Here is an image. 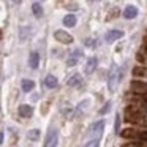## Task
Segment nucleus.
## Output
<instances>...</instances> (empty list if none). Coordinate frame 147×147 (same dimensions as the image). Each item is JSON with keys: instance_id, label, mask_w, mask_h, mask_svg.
Here are the masks:
<instances>
[{"instance_id": "5701e85b", "label": "nucleus", "mask_w": 147, "mask_h": 147, "mask_svg": "<svg viewBox=\"0 0 147 147\" xmlns=\"http://www.w3.org/2000/svg\"><path fill=\"white\" fill-rule=\"evenodd\" d=\"M122 147H144V146L139 144V142H127V144H123Z\"/></svg>"}, {"instance_id": "2eb2a0df", "label": "nucleus", "mask_w": 147, "mask_h": 147, "mask_svg": "<svg viewBox=\"0 0 147 147\" xmlns=\"http://www.w3.org/2000/svg\"><path fill=\"white\" fill-rule=\"evenodd\" d=\"M81 81H82V78H81V74H73V76L68 79V86L70 87H76V86H79L81 84Z\"/></svg>"}, {"instance_id": "7ed1b4c3", "label": "nucleus", "mask_w": 147, "mask_h": 147, "mask_svg": "<svg viewBox=\"0 0 147 147\" xmlns=\"http://www.w3.org/2000/svg\"><path fill=\"white\" fill-rule=\"evenodd\" d=\"M54 38L57 40V41L63 43V45H70V43L73 41V36H71L68 32H65V30H55Z\"/></svg>"}, {"instance_id": "9b49d317", "label": "nucleus", "mask_w": 147, "mask_h": 147, "mask_svg": "<svg viewBox=\"0 0 147 147\" xmlns=\"http://www.w3.org/2000/svg\"><path fill=\"white\" fill-rule=\"evenodd\" d=\"M96 59L95 57H90L89 60H87V63H86V68H84V71H86L87 74H90V73H93L95 71V68H96Z\"/></svg>"}, {"instance_id": "423d86ee", "label": "nucleus", "mask_w": 147, "mask_h": 147, "mask_svg": "<svg viewBox=\"0 0 147 147\" xmlns=\"http://www.w3.org/2000/svg\"><path fill=\"white\" fill-rule=\"evenodd\" d=\"M103 128H105V122L103 120L96 122V123H93L92 128H90V134H92L95 139H98V138L101 136V133H103Z\"/></svg>"}, {"instance_id": "4be33fe9", "label": "nucleus", "mask_w": 147, "mask_h": 147, "mask_svg": "<svg viewBox=\"0 0 147 147\" xmlns=\"http://www.w3.org/2000/svg\"><path fill=\"white\" fill-rule=\"evenodd\" d=\"M109 109H111V103H106V105L103 106L101 109H100V114H106V112H108Z\"/></svg>"}, {"instance_id": "f3484780", "label": "nucleus", "mask_w": 147, "mask_h": 147, "mask_svg": "<svg viewBox=\"0 0 147 147\" xmlns=\"http://www.w3.org/2000/svg\"><path fill=\"white\" fill-rule=\"evenodd\" d=\"M21 86H22L24 92H30V90H33V87H35V82H33V81H30V79H24Z\"/></svg>"}, {"instance_id": "6ab92c4d", "label": "nucleus", "mask_w": 147, "mask_h": 147, "mask_svg": "<svg viewBox=\"0 0 147 147\" xmlns=\"http://www.w3.org/2000/svg\"><path fill=\"white\" fill-rule=\"evenodd\" d=\"M79 54H81V51H76L70 59H68V60H67V65H68V67H74V65H76V62H78V60H76V57H78Z\"/></svg>"}, {"instance_id": "c756f323", "label": "nucleus", "mask_w": 147, "mask_h": 147, "mask_svg": "<svg viewBox=\"0 0 147 147\" xmlns=\"http://www.w3.org/2000/svg\"><path fill=\"white\" fill-rule=\"evenodd\" d=\"M0 40H2V30H0Z\"/></svg>"}, {"instance_id": "412c9836", "label": "nucleus", "mask_w": 147, "mask_h": 147, "mask_svg": "<svg viewBox=\"0 0 147 147\" xmlns=\"http://www.w3.org/2000/svg\"><path fill=\"white\" fill-rule=\"evenodd\" d=\"M84 147H100V139H92L86 144Z\"/></svg>"}, {"instance_id": "7c9ffc66", "label": "nucleus", "mask_w": 147, "mask_h": 147, "mask_svg": "<svg viewBox=\"0 0 147 147\" xmlns=\"http://www.w3.org/2000/svg\"><path fill=\"white\" fill-rule=\"evenodd\" d=\"M92 2H95V0H92Z\"/></svg>"}, {"instance_id": "cd10ccee", "label": "nucleus", "mask_w": 147, "mask_h": 147, "mask_svg": "<svg viewBox=\"0 0 147 147\" xmlns=\"http://www.w3.org/2000/svg\"><path fill=\"white\" fill-rule=\"evenodd\" d=\"M3 142V133H2V131H0V144Z\"/></svg>"}, {"instance_id": "bb28decb", "label": "nucleus", "mask_w": 147, "mask_h": 147, "mask_svg": "<svg viewBox=\"0 0 147 147\" xmlns=\"http://www.w3.org/2000/svg\"><path fill=\"white\" fill-rule=\"evenodd\" d=\"M86 45L90 46V45H93V41H92V40H86Z\"/></svg>"}, {"instance_id": "6e6552de", "label": "nucleus", "mask_w": 147, "mask_h": 147, "mask_svg": "<svg viewBox=\"0 0 147 147\" xmlns=\"http://www.w3.org/2000/svg\"><path fill=\"white\" fill-rule=\"evenodd\" d=\"M138 16V8L133 7V5H128L123 10V18L125 19H133V18Z\"/></svg>"}, {"instance_id": "f257e3e1", "label": "nucleus", "mask_w": 147, "mask_h": 147, "mask_svg": "<svg viewBox=\"0 0 147 147\" xmlns=\"http://www.w3.org/2000/svg\"><path fill=\"white\" fill-rule=\"evenodd\" d=\"M125 120L130 123H142L144 122V112L141 109H138L136 106H127L125 108Z\"/></svg>"}, {"instance_id": "393cba45", "label": "nucleus", "mask_w": 147, "mask_h": 147, "mask_svg": "<svg viewBox=\"0 0 147 147\" xmlns=\"http://www.w3.org/2000/svg\"><path fill=\"white\" fill-rule=\"evenodd\" d=\"M119 125H120V115L115 117V131H119Z\"/></svg>"}, {"instance_id": "f03ea898", "label": "nucleus", "mask_w": 147, "mask_h": 147, "mask_svg": "<svg viewBox=\"0 0 147 147\" xmlns=\"http://www.w3.org/2000/svg\"><path fill=\"white\" fill-rule=\"evenodd\" d=\"M120 78H122V70L119 67H115V65H112V70H111V73H109V81H108V86H109V90H111V92L115 90L117 82H119Z\"/></svg>"}, {"instance_id": "4468645a", "label": "nucleus", "mask_w": 147, "mask_h": 147, "mask_svg": "<svg viewBox=\"0 0 147 147\" xmlns=\"http://www.w3.org/2000/svg\"><path fill=\"white\" fill-rule=\"evenodd\" d=\"M63 24L67 27H74L76 26V16H74V14H67V16L63 18Z\"/></svg>"}, {"instance_id": "a878e982", "label": "nucleus", "mask_w": 147, "mask_h": 147, "mask_svg": "<svg viewBox=\"0 0 147 147\" xmlns=\"http://www.w3.org/2000/svg\"><path fill=\"white\" fill-rule=\"evenodd\" d=\"M117 14H119V10H117V8H114V10H112V14L109 16V19H112V18H115Z\"/></svg>"}, {"instance_id": "9d476101", "label": "nucleus", "mask_w": 147, "mask_h": 147, "mask_svg": "<svg viewBox=\"0 0 147 147\" xmlns=\"http://www.w3.org/2000/svg\"><path fill=\"white\" fill-rule=\"evenodd\" d=\"M38 63H40L38 52H30V55H29V67L35 70V68H38Z\"/></svg>"}, {"instance_id": "20e7f679", "label": "nucleus", "mask_w": 147, "mask_h": 147, "mask_svg": "<svg viewBox=\"0 0 147 147\" xmlns=\"http://www.w3.org/2000/svg\"><path fill=\"white\" fill-rule=\"evenodd\" d=\"M57 130L55 128H51L48 133V136H46V142H45V147H57Z\"/></svg>"}, {"instance_id": "0eeeda50", "label": "nucleus", "mask_w": 147, "mask_h": 147, "mask_svg": "<svg viewBox=\"0 0 147 147\" xmlns=\"http://www.w3.org/2000/svg\"><path fill=\"white\" fill-rule=\"evenodd\" d=\"M123 36V33L120 32V30H111V32H108L106 33V41L108 43H114V41H117L119 38H122Z\"/></svg>"}, {"instance_id": "b1692460", "label": "nucleus", "mask_w": 147, "mask_h": 147, "mask_svg": "<svg viewBox=\"0 0 147 147\" xmlns=\"http://www.w3.org/2000/svg\"><path fill=\"white\" fill-rule=\"evenodd\" d=\"M139 139H142V141H147V131H142V133H139Z\"/></svg>"}, {"instance_id": "dca6fc26", "label": "nucleus", "mask_w": 147, "mask_h": 147, "mask_svg": "<svg viewBox=\"0 0 147 147\" xmlns=\"http://www.w3.org/2000/svg\"><path fill=\"white\" fill-rule=\"evenodd\" d=\"M133 74H134L136 78L147 76V68H146V67H134V68H133Z\"/></svg>"}, {"instance_id": "ddd939ff", "label": "nucleus", "mask_w": 147, "mask_h": 147, "mask_svg": "<svg viewBox=\"0 0 147 147\" xmlns=\"http://www.w3.org/2000/svg\"><path fill=\"white\" fill-rule=\"evenodd\" d=\"M122 138H138L139 136V133H138L136 130H133V128H125V130H122Z\"/></svg>"}, {"instance_id": "f8f14e48", "label": "nucleus", "mask_w": 147, "mask_h": 147, "mask_svg": "<svg viewBox=\"0 0 147 147\" xmlns=\"http://www.w3.org/2000/svg\"><path fill=\"white\" fill-rule=\"evenodd\" d=\"M45 86L48 87V89H54V87L57 86V79H55V76L48 74V76L45 78Z\"/></svg>"}, {"instance_id": "a211bd4d", "label": "nucleus", "mask_w": 147, "mask_h": 147, "mask_svg": "<svg viewBox=\"0 0 147 147\" xmlns=\"http://www.w3.org/2000/svg\"><path fill=\"white\" fill-rule=\"evenodd\" d=\"M32 11H33V16H36V18H41L43 16V8H41V5H40V3H33L32 5Z\"/></svg>"}, {"instance_id": "c85d7f7f", "label": "nucleus", "mask_w": 147, "mask_h": 147, "mask_svg": "<svg viewBox=\"0 0 147 147\" xmlns=\"http://www.w3.org/2000/svg\"><path fill=\"white\" fill-rule=\"evenodd\" d=\"M14 3H21V0H13Z\"/></svg>"}, {"instance_id": "aec40b11", "label": "nucleus", "mask_w": 147, "mask_h": 147, "mask_svg": "<svg viewBox=\"0 0 147 147\" xmlns=\"http://www.w3.org/2000/svg\"><path fill=\"white\" fill-rule=\"evenodd\" d=\"M29 138H30V139H33V141H36L40 138V131L38 130H30L29 131Z\"/></svg>"}, {"instance_id": "39448f33", "label": "nucleus", "mask_w": 147, "mask_h": 147, "mask_svg": "<svg viewBox=\"0 0 147 147\" xmlns=\"http://www.w3.org/2000/svg\"><path fill=\"white\" fill-rule=\"evenodd\" d=\"M131 90L138 95H146L147 93V82H142V81H133L131 82Z\"/></svg>"}, {"instance_id": "1a4fd4ad", "label": "nucleus", "mask_w": 147, "mask_h": 147, "mask_svg": "<svg viewBox=\"0 0 147 147\" xmlns=\"http://www.w3.org/2000/svg\"><path fill=\"white\" fill-rule=\"evenodd\" d=\"M32 114H33L32 106H29V105H21L19 106V115H21V117L29 119V117H32Z\"/></svg>"}]
</instances>
